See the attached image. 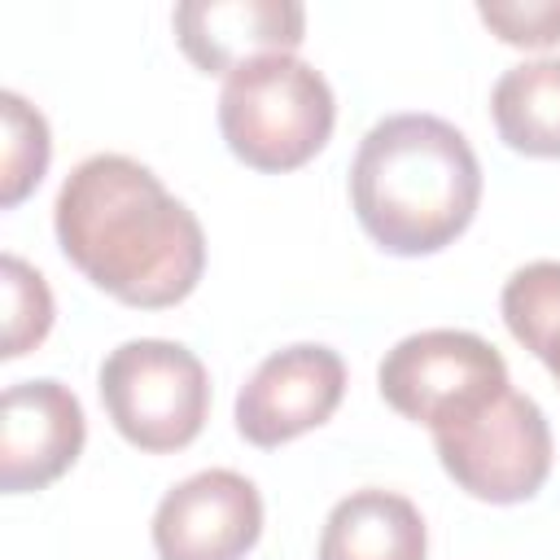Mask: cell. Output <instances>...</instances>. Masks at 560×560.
Returning <instances> with one entry per match:
<instances>
[{
    "instance_id": "1",
    "label": "cell",
    "mask_w": 560,
    "mask_h": 560,
    "mask_svg": "<svg viewBox=\"0 0 560 560\" xmlns=\"http://www.w3.org/2000/svg\"><path fill=\"white\" fill-rule=\"evenodd\" d=\"M61 254L109 298L162 311L184 302L206 271L197 214L122 153L83 158L52 206Z\"/></svg>"
},
{
    "instance_id": "2",
    "label": "cell",
    "mask_w": 560,
    "mask_h": 560,
    "mask_svg": "<svg viewBox=\"0 0 560 560\" xmlns=\"http://www.w3.org/2000/svg\"><path fill=\"white\" fill-rule=\"evenodd\" d=\"M477 201V153L446 118L389 114L359 140L350 206L385 254L420 258L446 249L472 223Z\"/></svg>"
},
{
    "instance_id": "3",
    "label": "cell",
    "mask_w": 560,
    "mask_h": 560,
    "mask_svg": "<svg viewBox=\"0 0 560 560\" xmlns=\"http://www.w3.org/2000/svg\"><path fill=\"white\" fill-rule=\"evenodd\" d=\"M332 122V88L302 57L249 61L232 70L219 92V131L232 158L267 175L306 166L328 144Z\"/></svg>"
},
{
    "instance_id": "4",
    "label": "cell",
    "mask_w": 560,
    "mask_h": 560,
    "mask_svg": "<svg viewBox=\"0 0 560 560\" xmlns=\"http://www.w3.org/2000/svg\"><path fill=\"white\" fill-rule=\"evenodd\" d=\"M96 381L114 429L149 455L188 446L210 416V376L201 359L179 341H122L105 354Z\"/></svg>"
},
{
    "instance_id": "5",
    "label": "cell",
    "mask_w": 560,
    "mask_h": 560,
    "mask_svg": "<svg viewBox=\"0 0 560 560\" xmlns=\"http://www.w3.org/2000/svg\"><path fill=\"white\" fill-rule=\"evenodd\" d=\"M429 433L446 477L481 503H525L551 472V424L542 407L516 389Z\"/></svg>"
},
{
    "instance_id": "6",
    "label": "cell",
    "mask_w": 560,
    "mask_h": 560,
    "mask_svg": "<svg viewBox=\"0 0 560 560\" xmlns=\"http://www.w3.org/2000/svg\"><path fill=\"white\" fill-rule=\"evenodd\" d=\"M376 385L398 416L429 429L464 420L512 389L503 354L464 328H424L402 337L394 350H385Z\"/></svg>"
},
{
    "instance_id": "7",
    "label": "cell",
    "mask_w": 560,
    "mask_h": 560,
    "mask_svg": "<svg viewBox=\"0 0 560 560\" xmlns=\"http://www.w3.org/2000/svg\"><path fill=\"white\" fill-rule=\"evenodd\" d=\"M346 394V363L337 350L302 341L267 354L236 394V429L254 446H280L319 429Z\"/></svg>"
},
{
    "instance_id": "8",
    "label": "cell",
    "mask_w": 560,
    "mask_h": 560,
    "mask_svg": "<svg viewBox=\"0 0 560 560\" xmlns=\"http://www.w3.org/2000/svg\"><path fill=\"white\" fill-rule=\"evenodd\" d=\"M262 534V494L232 468H206L162 494L153 512L158 560H245Z\"/></svg>"
},
{
    "instance_id": "9",
    "label": "cell",
    "mask_w": 560,
    "mask_h": 560,
    "mask_svg": "<svg viewBox=\"0 0 560 560\" xmlns=\"http://www.w3.org/2000/svg\"><path fill=\"white\" fill-rule=\"evenodd\" d=\"M88 424L61 381H18L0 398V486L26 494L52 486L83 451Z\"/></svg>"
},
{
    "instance_id": "10",
    "label": "cell",
    "mask_w": 560,
    "mask_h": 560,
    "mask_svg": "<svg viewBox=\"0 0 560 560\" xmlns=\"http://www.w3.org/2000/svg\"><path fill=\"white\" fill-rule=\"evenodd\" d=\"M171 22L184 57L206 74H232L262 57H293L306 39V9L293 0H188Z\"/></svg>"
},
{
    "instance_id": "11",
    "label": "cell",
    "mask_w": 560,
    "mask_h": 560,
    "mask_svg": "<svg viewBox=\"0 0 560 560\" xmlns=\"http://www.w3.org/2000/svg\"><path fill=\"white\" fill-rule=\"evenodd\" d=\"M424 516L394 490L346 494L319 534V560H424Z\"/></svg>"
},
{
    "instance_id": "12",
    "label": "cell",
    "mask_w": 560,
    "mask_h": 560,
    "mask_svg": "<svg viewBox=\"0 0 560 560\" xmlns=\"http://www.w3.org/2000/svg\"><path fill=\"white\" fill-rule=\"evenodd\" d=\"M499 140L525 158H560V57L521 61L490 92Z\"/></svg>"
},
{
    "instance_id": "13",
    "label": "cell",
    "mask_w": 560,
    "mask_h": 560,
    "mask_svg": "<svg viewBox=\"0 0 560 560\" xmlns=\"http://www.w3.org/2000/svg\"><path fill=\"white\" fill-rule=\"evenodd\" d=\"M503 319L508 332L560 376V262L538 258L508 276L503 284Z\"/></svg>"
},
{
    "instance_id": "14",
    "label": "cell",
    "mask_w": 560,
    "mask_h": 560,
    "mask_svg": "<svg viewBox=\"0 0 560 560\" xmlns=\"http://www.w3.org/2000/svg\"><path fill=\"white\" fill-rule=\"evenodd\" d=\"M0 114H4V158H0V206H18L48 171V122L39 109H31L18 92H0Z\"/></svg>"
},
{
    "instance_id": "15",
    "label": "cell",
    "mask_w": 560,
    "mask_h": 560,
    "mask_svg": "<svg viewBox=\"0 0 560 560\" xmlns=\"http://www.w3.org/2000/svg\"><path fill=\"white\" fill-rule=\"evenodd\" d=\"M4 276V359H22L35 350L52 328V293L35 267H26L18 254L0 258Z\"/></svg>"
},
{
    "instance_id": "16",
    "label": "cell",
    "mask_w": 560,
    "mask_h": 560,
    "mask_svg": "<svg viewBox=\"0 0 560 560\" xmlns=\"http://www.w3.org/2000/svg\"><path fill=\"white\" fill-rule=\"evenodd\" d=\"M477 18L512 48L560 44V0H481Z\"/></svg>"
}]
</instances>
